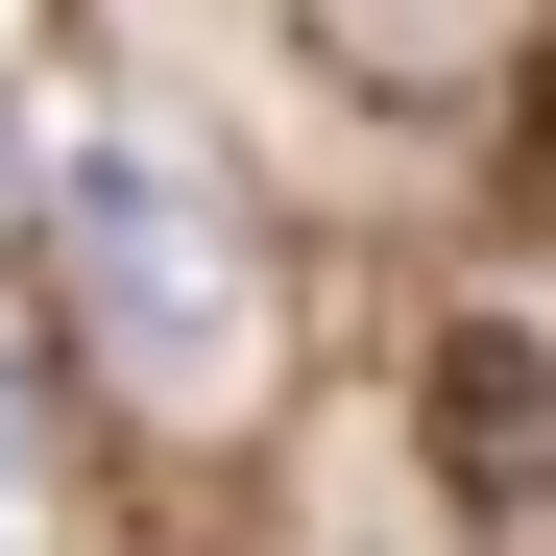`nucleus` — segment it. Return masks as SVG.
<instances>
[{
    "mask_svg": "<svg viewBox=\"0 0 556 556\" xmlns=\"http://www.w3.org/2000/svg\"><path fill=\"white\" fill-rule=\"evenodd\" d=\"M49 315L146 412H242L266 388V242H242V194L194 146H73L49 169Z\"/></svg>",
    "mask_w": 556,
    "mask_h": 556,
    "instance_id": "obj_1",
    "label": "nucleus"
},
{
    "mask_svg": "<svg viewBox=\"0 0 556 556\" xmlns=\"http://www.w3.org/2000/svg\"><path fill=\"white\" fill-rule=\"evenodd\" d=\"M435 484H484V508H532L556 484V339H435Z\"/></svg>",
    "mask_w": 556,
    "mask_h": 556,
    "instance_id": "obj_2",
    "label": "nucleus"
},
{
    "mask_svg": "<svg viewBox=\"0 0 556 556\" xmlns=\"http://www.w3.org/2000/svg\"><path fill=\"white\" fill-rule=\"evenodd\" d=\"M508 194L556 218V25H532V73H508Z\"/></svg>",
    "mask_w": 556,
    "mask_h": 556,
    "instance_id": "obj_3",
    "label": "nucleus"
},
{
    "mask_svg": "<svg viewBox=\"0 0 556 556\" xmlns=\"http://www.w3.org/2000/svg\"><path fill=\"white\" fill-rule=\"evenodd\" d=\"M25 459H49V388H25V363H0V484H25Z\"/></svg>",
    "mask_w": 556,
    "mask_h": 556,
    "instance_id": "obj_4",
    "label": "nucleus"
}]
</instances>
